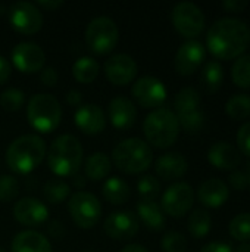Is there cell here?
<instances>
[{
    "label": "cell",
    "instance_id": "obj_27",
    "mask_svg": "<svg viewBox=\"0 0 250 252\" xmlns=\"http://www.w3.org/2000/svg\"><path fill=\"white\" fill-rule=\"evenodd\" d=\"M99 62L91 56H81L72 65V75L81 84L93 83L99 75Z\"/></svg>",
    "mask_w": 250,
    "mask_h": 252
},
{
    "label": "cell",
    "instance_id": "obj_53",
    "mask_svg": "<svg viewBox=\"0 0 250 252\" xmlns=\"http://www.w3.org/2000/svg\"><path fill=\"white\" fill-rule=\"evenodd\" d=\"M249 43H250V27H249Z\"/></svg>",
    "mask_w": 250,
    "mask_h": 252
},
{
    "label": "cell",
    "instance_id": "obj_45",
    "mask_svg": "<svg viewBox=\"0 0 250 252\" xmlns=\"http://www.w3.org/2000/svg\"><path fill=\"white\" fill-rule=\"evenodd\" d=\"M10 74H12V65L10 62L0 55V84L6 83L9 78H10Z\"/></svg>",
    "mask_w": 250,
    "mask_h": 252
},
{
    "label": "cell",
    "instance_id": "obj_47",
    "mask_svg": "<svg viewBox=\"0 0 250 252\" xmlns=\"http://www.w3.org/2000/svg\"><path fill=\"white\" fill-rule=\"evenodd\" d=\"M37 4L41 6V7H44V9H47V10H56V9L60 7L63 3H62L60 0H56V1H38Z\"/></svg>",
    "mask_w": 250,
    "mask_h": 252
},
{
    "label": "cell",
    "instance_id": "obj_26",
    "mask_svg": "<svg viewBox=\"0 0 250 252\" xmlns=\"http://www.w3.org/2000/svg\"><path fill=\"white\" fill-rule=\"evenodd\" d=\"M85 177L93 180V182H99L108 177V174L112 170V162L111 158L103 154V152H94L93 155H90L85 161Z\"/></svg>",
    "mask_w": 250,
    "mask_h": 252
},
{
    "label": "cell",
    "instance_id": "obj_10",
    "mask_svg": "<svg viewBox=\"0 0 250 252\" xmlns=\"http://www.w3.org/2000/svg\"><path fill=\"white\" fill-rule=\"evenodd\" d=\"M194 202L193 188L186 182H177L171 185L162 195L161 208L164 214L171 217H183L186 216Z\"/></svg>",
    "mask_w": 250,
    "mask_h": 252
},
{
    "label": "cell",
    "instance_id": "obj_48",
    "mask_svg": "<svg viewBox=\"0 0 250 252\" xmlns=\"http://www.w3.org/2000/svg\"><path fill=\"white\" fill-rule=\"evenodd\" d=\"M121 252H149L143 245H139V244H131V245H127L124 247Z\"/></svg>",
    "mask_w": 250,
    "mask_h": 252
},
{
    "label": "cell",
    "instance_id": "obj_52",
    "mask_svg": "<svg viewBox=\"0 0 250 252\" xmlns=\"http://www.w3.org/2000/svg\"><path fill=\"white\" fill-rule=\"evenodd\" d=\"M0 252H6V251H4V250H3V248L0 247Z\"/></svg>",
    "mask_w": 250,
    "mask_h": 252
},
{
    "label": "cell",
    "instance_id": "obj_23",
    "mask_svg": "<svg viewBox=\"0 0 250 252\" xmlns=\"http://www.w3.org/2000/svg\"><path fill=\"white\" fill-rule=\"evenodd\" d=\"M12 252H52V245L41 233L35 230H24L13 238Z\"/></svg>",
    "mask_w": 250,
    "mask_h": 252
},
{
    "label": "cell",
    "instance_id": "obj_44",
    "mask_svg": "<svg viewBox=\"0 0 250 252\" xmlns=\"http://www.w3.org/2000/svg\"><path fill=\"white\" fill-rule=\"evenodd\" d=\"M200 252H233V248L230 244L227 242H220V241H215V242H209L206 244Z\"/></svg>",
    "mask_w": 250,
    "mask_h": 252
},
{
    "label": "cell",
    "instance_id": "obj_42",
    "mask_svg": "<svg viewBox=\"0 0 250 252\" xmlns=\"http://www.w3.org/2000/svg\"><path fill=\"white\" fill-rule=\"evenodd\" d=\"M57 78H59V75H57V71H56L55 68L46 66V68L41 69L40 80H41V83H43L44 86H47V87H55L56 83H57Z\"/></svg>",
    "mask_w": 250,
    "mask_h": 252
},
{
    "label": "cell",
    "instance_id": "obj_11",
    "mask_svg": "<svg viewBox=\"0 0 250 252\" xmlns=\"http://www.w3.org/2000/svg\"><path fill=\"white\" fill-rule=\"evenodd\" d=\"M9 22L16 32L32 35L41 30L43 15L35 4L29 1H16L9 10Z\"/></svg>",
    "mask_w": 250,
    "mask_h": 252
},
{
    "label": "cell",
    "instance_id": "obj_33",
    "mask_svg": "<svg viewBox=\"0 0 250 252\" xmlns=\"http://www.w3.org/2000/svg\"><path fill=\"white\" fill-rule=\"evenodd\" d=\"M231 77L236 86L250 89V53L242 55L236 59L231 69Z\"/></svg>",
    "mask_w": 250,
    "mask_h": 252
},
{
    "label": "cell",
    "instance_id": "obj_40",
    "mask_svg": "<svg viewBox=\"0 0 250 252\" xmlns=\"http://www.w3.org/2000/svg\"><path fill=\"white\" fill-rule=\"evenodd\" d=\"M237 149L250 158V121L245 123L237 131Z\"/></svg>",
    "mask_w": 250,
    "mask_h": 252
},
{
    "label": "cell",
    "instance_id": "obj_3",
    "mask_svg": "<svg viewBox=\"0 0 250 252\" xmlns=\"http://www.w3.org/2000/svg\"><path fill=\"white\" fill-rule=\"evenodd\" d=\"M46 155L50 171L59 179L77 176L83 164L81 142L72 134H62L56 137L50 143Z\"/></svg>",
    "mask_w": 250,
    "mask_h": 252
},
{
    "label": "cell",
    "instance_id": "obj_36",
    "mask_svg": "<svg viewBox=\"0 0 250 252\" xmlns=\"http://www.w3.org/2000/svg\"><path fill=\"white\" fill-rule=\"evenodd\" d=\"M137 192L144 201H155L161 193V183L155 176H141L137 182Z\"/></svg>",
    "mask_w": 250,
    "mask_h": 252
},
{
    "label": "cell",
    "instance_id": "obj_14",
    "mask_svg": "<svg viewBox=\"0 0 250 252\" xmlns=\"http://www.w3.org/2000/svg\"><path fill=\"white\" fill-rule=\"evenodd\" d=\"M140 223L131 211H113L103 224L105 233L115 241H128L139 233Z\"/></svg>",
    "mask_w": 250,
    "mask_h": 252
},
{
    "label": "cell",
    "instance_id": "obj_37",
    "mask_svg": "<svg viewBox=\"0 0 250 252\" xmlns=\"http://www.w3.org/2000/svg\"><path fill=\"white\" fill-rule=\"evenodd\" d=\"M24 102H25V94L21 89H16V87L6 89L0 94V105L7 112L19 111L24 106Z\"/></svg>",
    "mask_w": 250,
    "mask_h": 252
},
{
    "label": "cell",
    "instance_id": "obj_20",
    "mask_svg": "<svg viewBox=\"0 0 250 252\" xmlns=\"http://www.w3.org/2000/svg\"><path fill=\"white\" fill-rule=\"evenodd\" d=\"M108 117H109L111 124L116 130L127 131L134 126L137 111H136L134 103L128 97L118 96L111 100L108 106Z\"/></svg>",
    "mask_w": 250,
    "mask_h": 252
},
{
    "label": "cell",
    "instance_id": "obj_21",
    "mask_svg": "<svg viewBox=\"0 0 250 252\" xmlns=\"http://www.w3.org/2000/svg\"><path fill=\"white\" fill-rule=\"evenodd\" d=\"M199 201L208 208L222 207L230 198V188L221 179H208L205 180L197 190Z\"/></svg>",
    "mask_w": 250,
    "mask_h": 252
},
{
    "label": "cell",
    "instance_id": "obj_19",
    "mask_svg": "<svg viewBox=\"0 0 250 252\" xmlns=\"http://www.w3.org/2000/svg\"><path fill=\"white\" fill-rule=\"evenodd\" d=\"M208 159L218 170L234 171L242 162V154L234 145L225 140H220L209 148Z\"/></svg>",
    "mask_w": 250,
    "mask_h": 252
},
{
    "label": "cell",
    "instance_id": "obj_15",
    "mask_svg": "<svg viewBox=\"0 0 250 252\" xmlns=\"http://www.w3.org/2000/svg\"><path fill=\"white\" fill-rule=\"evenodd\" d=\"M103 71H105V77L112 84H115V86H127L136 78V75L139 72V68H137L136 61L130 55L116 53V55H112L105 62Z\"/></svg>",
    "mask_w": 250,
    "mask_h": 252
},
{
    "label": "cell",
    "instance_id": "obj_24",
    "mask_svg": "<svg viewBox=\"0 0 250 252\" xmlns=\"http://www.w3.org/2000/svg\"><path fill=\"white\" fill-rule=\"evenodd\" d=\"M137 216L143 224L153 232H159L165 227V214L156 201H139Z\"/></svg>",
    "mask_w": 250,
    "mask_h": 252
},
{
    "label": "cell",
    "instance_id": "obj_32",
    "mask_svg": "<svg viewBox=\"0 0 250 252\" xmlns=\"http://www.w3.org/2000/svg\"><path fill=\"white\" fill-rule=\"evenodd\" d=\"M225 112L233 120H246L250 117V96L237 93L231 96L225 103Z\"/></svg>",
    "mask_w": 250,
    "mask_h": 252
},
{
    "label": "cell",
    "instance_id": "obj_18",
    "mask_svg": "<svg viewBox=\"0 0 250 252\" xmlns=\"http://www.w3.org/2000/svg\"><path fill=\"white\" fill-rule=\"evenodd\" d=\"M75 126L88 136L100 134L106 127V117L100 106L94 103L81 105L75 112Z\"/></svg>",
    "mask_w": 250,
    "mask_h": 252
},
{
    "label": "cell",
    "instance_id": "obj_6",
    "mask_svg": "<svg viewBox=\"0 0 250 252\" xmlns=\"http://www.w3.org/2000/svg\"><path fill=\"white\" fill-rule=\"evenodd\" d=\"M29 126L41 134L55 131L62 121V108L56 97L47 93L34 94L27 106Z\"/></svg>",
    "mask_w": 250,
    "mask_h": 252
},
{
    "label": "cell",
    "instance_id": "obj_2",
    "mask_svg": "<svg viewBox=\"0 0 250 252\" xmlns=\"http://www.w3.org/2000/svg\"><path fill=\"white\" fill-rule=\"evenodd\" d=\"M47 148L37 134H24L15 139L6 151V164L15 174L32 173L44 159Z\"/></svg>",
    "mask_w": 250,
    "mask_h": 252
},
{
    "label": "cell",
    "instance_id": "obj_1",
    "mask_svg": "<svg viewBox=\"0 0 250 252\" xmlns=\"http://www.w3.org/2000/svg\"><path fill=\"white\" fill-rule=\"evenodd\" d=\"M206 44L218 59H233L243 55L249 44V27L239 18H221L208 30Z\"/></svg>",
    "mask_w": 250,
    "mask_h": 252
},
{
    "label": "cell",
    "instance_id": "obj_54",
    "mask_svg": "<svg viewBox=\"0 0 250 252\" xmlns=\"http://www.w3.org/2000/svg\"><path fill=\"white\" fill-rule=\"evenodd\" d=\"M81 252H96V251H81Z\"/></svg>",
    "mask_w": 250,
    "mask_h": 252
},
{
    "label": "cell",
    "instance_id": "obj_9",
    "mask_svg": "<svg viewBox=\"0 0 250 252\" xmlns=\"http://www.w3.org/2000/svg\"><path fill=\"white\" fill-rule=\"evenodd\" d=\"M172 24L183 37L193 40L205 30V13L197 4L181 1L172 9Z\"/></svg>",
    "mask_w": 250,
    "mask_h": 252
},
{
    "label": "cell",
    "instance_id": "obj_49",
    "mask_svg": "<svg viewBox=\"0 0 250 252\" xmlns=\"http://www.w3.org/2000/svg\"><path fill=\"white\" fill-rule=\"evenodd\" d=\"M74 185L80 189V188L85 186V179L83 176H74Z\"/></svg>",
    "mask_w": 250,
    "mask_h": 252
},
{
    "label": "cell",
    "instance_id": "obj_43",
    "mask_svg": "<svg viewBox=\"0 0 250 252\" xmlns=\"http://www.w3.org/2000/svg\"><path fill=\"white\" fill-rule=\"evenodd\" d=\"M248 4H249L248 0H224L222 1V7L227 12H234V13L245 10L248 7Z\"/></svg>",
    "mask_w": 250,
    "mask_h": 252
},
{
    "label": "cell",
    "instance_id": "obj_46",
    "mask_svg": "<svg viewBox=\"0 0 250 252\" xmlns=\"http://www.w3.org/2000/svg\"><path fill=\"white\" fill-rule=\"evenodd\" d=\"M66 102L71 105V106H81V103H83V94H81V92L80 90H69L68 92V94H66Z\"/></svg>",
    "mask_w": 250,
    "mask_h": 252
},
{
    "label": "cell",
    "instance_id": "obj_30",
    "mask_svg": "<svg viewBox=\"0 0 250 252\" xmlns=\"http://www.w3.org/2000/svg\"><path fill=\"white\" fill-rule=\"evenodd\" d=\"M43 195L49 204L57 205V204H62L63 201L69 199L71 188L65 180H62L59 177H53L46 182V185L43 188Z\"/></svg>",
    "mask_w": 250,
    "mask_h": 252
},
{
    "label": "cell",
    "instance_id": "obj_35",
    "mask_svg": "<svg viewBox=\"0 0 250 252\" xmlns=\"http://www.w3.org/2000/svg\"><path fill=\"white\" fill-rule=\"evenodd\" d=\"M177 118L180 123V128H183L189 134H196L205 127V114L202 109L177 115Z\"/></svg>",
    "mask_w": 250,
    "mask_h": 252
},
{
    "label": "cell",
    "instance_id": "obj_41",
    "mask_svg": "<svg viewBox=\"0 0 250 252\" xmlns=\"http://www.w3.org/2000/svg\"><path fill=\"white\" fill-rule=\"evenodd\" d=\"M228 182H230V186L234 190H245L248 188L246 174H245V171H240V170H234L231 173V176L228 177Z\"/></svg>",
    "mask_w": 250,
    "mask_h": 252
},
{
    "label": "cell",
    "instance_id": "obj_51",
    "mask_svg": "<svg viewBox=\"0 0 250 252\" xmlns=\"http://www.w3.org/2000/svg\"><path fill=\"white\" fill-rule=\"evenodd\" d=\"M245 174H246V179H248V186L250 188V162H248V165H246Z\"/></svg>",
    "mask_w": 250,
    "mask_h": 252
},
{
    "label": "cell",
    "instance_id": "obj_13",
    "mask_svg": "<svg viewBox=\"0 0 250 252\" xmlns=\"http://www.w3.org/2000/svg\"><path fill=\"white\" fill-rule=\"evenodd\" d=\"M10 59L13 66L24 74H35L44 68L46 55L44 50L31 41H22L16 44L10 53Z\"/></svg>",
    "mask_w": 250,
    "mask_h": 252
},
{
    "label": "cell",
    "instance_id": "obj_34",
    "mask_svg": "<svg viewBox=\"0 0 250 252\" xmlns=\"http://www.w3.org/2000/svg\"><path fill=\"white\" fill-rule=\"evenodd\" d=\"M230 235L240 242L250 241V213H240L237 214L228 226Z\"/></svg>",
    "mask_w": 250,
    "mask_h": 252
},
{
    "label": "cell",
    "instance_id": "obj_17",
    "mask_svg": "<svg viewBox=\"0 0 250 252\" xmlns=\"http://www.w3.org/2000/svg\"><path fill=\"white\" fill-rule=\"evenodd\" d=\"M13 217L21 226L38 227L49 220V210L35 198H22L13 205Z\"/></svg>",
    "mask_w": 250,
    "mask_h": 252
},
{
    "label": "cell",
    "instance_id": "obj_38",
    "mask_svg": "<svg viewBox=\"0 0 250 252\" xmlns=\"http://www.w3.org/2000/svg\"><path fill=\"white\" fill-rule=\"evenodd\" d=\"M19 183L16 177L4 174L0 177V202H12L18 198Z\"/></svg>",
    "mask_w": 250,
    "mask_h": 252
},
{
    "label": "cell",
    "instance_id": "obj_12",
    "mask_svg": "<svg viewBox=\"0 0 250 252\" xmlns=\"http://www.w3.org/2000/svg\"><path fill=\"white\" fill-rule=\"evenodd\" d=\"M133 97L140 106L146 109H158L162 108V105L165 103L168 97V90L159 78L146 75L134 83Z\"/></svg>",
    "mask_w": 250,
    "mask_h": 252
},
{
    "label": "cell",
    "instance_id": "obj_8",
    "mask_svg": "<svg viewBox=\"0 0 250 252\" xmlns=\"http://www.w3.org/2000/svg\"><path fill=\"white\" fill-rule=\"evenodd\" d=\"M68 211L80 229H93L100 220L102 205L93 193L80 190L69 196Z\"/></svg>",
    "mask_w": 250,
    "mask_h": 252
},
{
    "label": "cell",
    "instance_id": "obj_29",
    "mask_svg": "<svg viewBox=\"0 0 250 252\" xmlns=\"http://www.w3.org/2000/svg\"><path fill=\"white\" fill-rule=\"evenodd\" d=\"M202 97L199 92L194 87H184L181 89L175 99H174V108H175V115L187 114L196 109H200Z\"/></svg>",
    "mask_w": 250,
    "mask_h": 252
},
{
    "label": "cell",
    "instance_id": "obj_50",
    "mask_svg": "<svg viewBox=\"0 0 250 252\" xmlns=\"http://www.w3.org/2000/svg\"><path fill=\"white\" fill-rule=\"evenodd\" d=\"M236 252H250V242H243L240 247H237Z\"/></svg>",
    "mask_w": 250,
    "mask_h": 252
},
{
    "label": "cell",
    "instance_id": "obj_7",
    "mask_svg": "<svg viewBox=\"0 0 250 252\" xmlns=\"http://www.w3.org/2000/svg\"><path fill=\"white\" fill-rule=\"evenodd\" d=\"M119 41V28L116 22L108 16L91 19L85 28L87 47L96 55L111 53Z\"/></svg>",
    "mask_w": 250,
    "mask_h": 252
},
{
    "label": "cell",
    "instance_id": "obj_5",
    "mask_svg": "<svg viewBox=\"0 0 250 252\" xmlns=\"http://www.w3.org/2000/svg\"><path fill=\"white\" fill-rule=\"evenodd\" d=\"M146 140L159 149L172 146L180 136V123L174 111L168 108L153 109L143 123Z\"/></svg>",
    "mask_w": 250,
    "mask_h": 252
},
{
    "label": "cell",
    "instance_id": "obj_28",
    "mask_svg": "<svg viewBox=\"0 0 250 252\" xmlns=\"http://www.w3.org/2000/svg\"><path fill=\"white\" fill-rule=\"evenodd\" d=\"M211 227H212V217L206 210L196 208L192 211L187 220V229L193 238L203 239L211 232Z\"/></svg>",
    "mask_w": 250,
    "mask_h": 252
},
{
    "label": "cell",
    "instance_id": "obj_39",
    "mask_svg": "<svg viewBox=\"0 0 250 252\" xmlns=\"http://www.w3.org/2000/svg\"><path fill=\"white\" fill-rule=\"evenodd\" d=\"M161 247H162L164 252H186L187 241H186L183 233L172 230V232H168L162 238Z\"/></svg>",
    "mask_w": 250,
    "mask_h": 252
},
{
    "label": "cell",
    "instance_id": "obj_4",
    "mask_svg": "<svg viewBox=\"0 0 250 252\" xmlns=\"http://www.w3.org/2000/svg\"><path fill=\"white\" fill-rule=\"evenodd\" d=\"M115 167L125 174H140L153 162V151L150 145L139 137L119 142L112 152Z\"/></svg>",
    "mask_w": 250,
    "mask_h": 252
},
{
    "label": "cell",
    "instance_id": "obj_31",
    "mask_svg": "<svg viewBox=\"0 0 250 252\" xmlns=\"http://www.w3.org/2000/svg\"><path fill=\"white\" fill-rule=\"evenodd\" d=\"M224 80V68L220 61L211 59L205 63L202 69V83L205 89L211 93L217 92Z\"/></svg>",
    "mask_w": 250,
    "mask_h": 252
},
{
    "label": "cell",
    "instance_id": "obj_25",
    "mask_svg": "<svg viewBox=\"0 0 250 252\" xmlns=\"http://www.w3.org/2000/svg\"><path fill=\"white\" fill-rule=\"evenodd\" d=\"M103 196L108 202L113 204V205H122L125 204L130 196H131V189L128 186V183L119 177H111L103 183L102 188Z\"/></svg>",
    "mask_w": 250,
    "mask_h": 252
},
{
    "label": "cell",
    "instance_id": "obj_16",
    "mask_svg": "<svg viewBox=\"0 0 250 252\" xmlns=\"http://www.w3.org/2000/svg\"><path fill=\"white\" fill-rule=\"evenodd\" d=\"M206 47L199 40H189L177 50L174 66L180 75H192L205 61Z\"/></svg>",
    "mask_w": 250,
    "mask_h": 252
},
{
    "label": "cell",
    "instance_id": "obj_22",
    "mask_svg": "<svg viewBox=\"0 0 250 252\" xmlns=\"http://www.w3.org/2000/svg\"><path fill=\"white\" fill-rule=\"evenodd\" d=\"M187 159L180 152H167L161 155L155 165L156 174L167 182L181 179L187 173Z\"/></svg>",
    "mask_w": 250,
    "mask_h": 252
}]
</instances>
